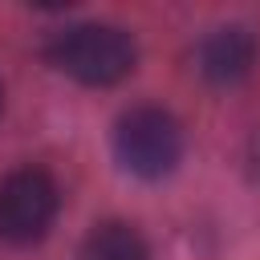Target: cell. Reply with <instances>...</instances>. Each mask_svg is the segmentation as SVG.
<instances>
[{
	"label": "cell",
	"instance_id": "2",
	"mask_svg": "<svg viewBox=\"0 0 260 260\" xmlns=\"http://www.w3.org/2000/svg\"><path fill=\"white\" fill-rule=\"evenodd\" d=\"M114 154L138 179H162L183 158V130L162 106H134L114 126Z\"/></svg>",
	"mask_w": 260,
	"mask_h": 260
},
{
	"label": "cell",
	"instance_id": "3",
	"mask_svg": "<svg viewBox=\"0 0 260 260\" xmlns=\"http://www.w3.org/2000/svg\"><path fill=\"white\" fill-rule=\"evenodd\" d=\"M61 191L49 171L20 167L0 179V236L8 244H32L57 219Z\"/></svg>",
	"mask_w": 260,
	"mask_h": 260
},
{
	"label": "cell",
	"instance_id": "4",
	"mask_svg": "<svg viewBox=\"0 0 260 260\" xmlns=\"http://www.w3.org/2000/svg\"><path fill=\"white\" fill-rule=\"evenodd\" d=\"M199 73L207 81H240L256 57V41L244 28H215L199 45Z\"/></svg>",
	"mask_w": 260,
	"mask_h": 260
},
{
	"label": "cell",
	"instance_id": "5",
	"mask_svg": "<svg viewBox=\"0 0 260 260\" xmlns=\"http://www.w3.org/2000/svg\"><path fill=\"white\" fill-rule=\"evenodd\" d=\"M81 260H150V248L134 223L106 219L81 240Z\"/></svg>",
	"mask_w": 260,
	"mask_h": 260
},
{
	"label": "cell",
	"instance_id": "1",
	"mask_svg": "<svg viewBox=\"0 0 260 260\" xmlns=\"http://www.w3.org/2000/svg\"><path fill=\"white\" fill-rule=\"evenodd\" d=\"M45 53L61 73H69L81 85H114L138 61L134 37L118 24H69L53 32Z\"/></svg>",
	"mask_w": 260,
	"mask_h": 260
}]
</instances>
